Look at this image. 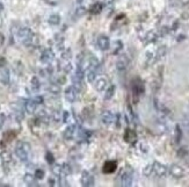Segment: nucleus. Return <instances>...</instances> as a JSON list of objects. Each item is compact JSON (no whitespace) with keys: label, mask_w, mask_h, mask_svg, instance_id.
<instances>
[{"label":"nucleus","mask_w":189,"mask_h":187,"mask_svg":"<svg viewBox=\"0 0 189 187\" xmlns=\"http://www.w3.org/2000/svg\"><path fill=\"white\" fill-rule=\"evenodd\" d=\"M1 159L4 163H9L12 160V156L8 151H4V152H1Z\"/></svg>","instance_id":"20"},{"label":"nucleus","mask_w":189,"mask_h":187,"mask_svg":"<svg viewBox=\"0 0 189 187\" xmlns=\"http://www.w3.org/2000/svg\"><path fill=\"white\" fill-rule=\"evenodd\" d=\"M80 181H81V184H82V186H93V185H94V179H93V177L88 173L87 171H84V172H82Z\"/></svg>","instance_id":"4"},{"label":"nucleus","mask_w":189,"mask_h":187,"mask_svg":"<svg viewBox=\"0 0 189 187\" xmlns=\"http://www.w3.org/2000/svg\"><path fill=\"white\" fill-rule=\"evenodd\" d=\"M0 7H1V6H0ZM0 9H1V8H0Z\"/></svg>","instance_id":"36"},{"label":"nucleus","mask_w":189,"mask_h":187,"mask_svg":"<svg viewBox=\"0 0 189 187\" xmlns=\"http://www.w3.org/2000/svg\"><path fill=\"white\" fill-rule=\"evenodd\" d=\"M30 152V145L27 142H19L15 147V155L16 157L22 161H27L28 156Z\"/></svg>","instance_id":"1"},{"label":"nucleus","mask_w":189,"mask_h":187,"mask_svg":"<svg viewBox=\"0 0 189 187\" xmlns=\"http://www.w3.org/2000/svg\"><path fill=\"white\" fill-rule=\"evenodd\" d=\"M76 133V126H68V128L65 129V131H64V137L66 138V140H70V138H72V136L74 135Z\"/></svg>","instance_id":"13"},{"label":"nucleus","mask_w":189,"mask_h":187,"mask_svg":"<svg viewBox=\"0 0 189 187\" xmlns=\"http://www.w3.org/2000/svg\"><path fill=\"white\" fill-rule=\"evenodd\" d=\"M113 1H114V0H106L107 4H110V2H113Z\"/></svg>","instance_id":"34"},{"label":"nucleus","mask_w":189,"mask_h":187,"mask_svg":"<svg viewBox=\"0 0 189 187\" xmlns=\"http://www.w3.org/2000/svg\"><path fill=\"white\" fill-rule=\"evenodd\" d=\"M52 173H54L55 175H62V174H63L62 165H58V164H54V166H52Z\"/></svg>","instance_id":"22"},{"label":"nucleus","mask_w":189,"mask_h":187,"mask_svg":"<svg viewBox=\"0 0 189 187\" xmlns=\"http://www.w3.org/2000/svg\"><path fill=\"white\" fill-rule=\"evenodd\" d=\"M126 66H128V61H126L124 57L120 58V59L117 61V63H116L117 70H124V69H126Z\"/></svg>","instance_id":"15"},{"label":"nucleus","mask_w":189,"mask_h":187,"mask_svg":"<svg viewBox=\"0 0 189 187\" xmlns=\"http://www.w3.org/2000/svg\"><path fill=\"white\" fill-rule=\"evenodd\" d=\"M35 179H36V177H35V174H30V173H27L25 177H23V180H25V183L29 185V186H36V181H35Z\"/></svg>","instance_id":"12"},{"label":"nucleus","mask_w":189,"mask_h":187,"mask_svg":"<svg viewBox=\"0 0 189 187\" xmlns=\"http://www.w3.org/2000/svg\"><path fill=\"white\" fill-rule=\"evenodd\" d=\"M156 169H157V172H158V174H164V173H165V171H166L164 166H161V165H158V164H157Z\"/></svg>","instance_id":"28"},{"label":"nucleus","mask_w":189,"mask_h":187,"mask_svg":"<svg viewBox=\"0 0 189 187\" xmlns=\"http://www.w3.org/2000/svg\"><path fill=\"white\" fill-rule=\"evenodd\" d=\"M54 51L52 50H50V49H47V50H44L43 53H42V56H41V61L43 62V63H50L52 59H54Z\"/></svg>","instance_id":"8"},{"label":"nucleus","mask_w":189,"mask_h":187,"mask_svg":"<svg viewBox=\"0 0 189 187\" xmlns=\"http://www.w3.org/2000/svg\"><path fill=\"white\" fill-rule=\"evenodd\" d=\"M48 90L54 94H59V92H60V87H59L57 84H54V83L48 86Z\"/></svg>","instance_id":"19"},{"label":"nucleus","mask_w":189,"mask_h":187,"mask_svg":"<svg viewBox=\"0 0 189 187\" xmlns=\"http://www.w3.org/2000/svg\"><path fill=\"white\" fill-rule=\"evenodd\" d=\"M19 40L21 43H23L25 45H29L33 40V31L29 28H22L19 31Z\"/></svg>","instance_id":"2"},{"label":"nucleus","mask_w":189,"mask_h":187,"mask_svg":"<svg viewBox=\"0 0 189 187\" xmlns=\"http://www.w3.org/2000/svg\"><path fill=\"white\" fill-rule=\"evenodd\" d=\"M122 186H131V177L130 174L125 173L122 178Z\"/></svg>","instance_id":"18"},{"label":"nucleus","mask_w":189,"mask_h":187,"mask_svg":"<svg viewBox=\"0 0 189 187\" xmlns=\"http://www.w3.org/2000/svg\"><path fill=\"white\" fill-rule=\"evenodd\" d=\"M116 161H107L103 166V172L105 173H111L116 170Z\"/></svg>","instance_id":"11"},{"label":"nucleus","mask_w":189,"mask_h":187,"mask_svg":"<svg viewBox=\"0 0 189 187\" xmlns=\"http://www.w3.org/2000/svg\"><path fill=\"white\" fill-rule=\"evenodd\" d=\"M52 120H55V121L62 120V116H60V114H59L58 112H55L54 114H52Z\"/></svg>","instance_id":"30"},{"label":"nucleus","mask_w":189,"mask_h":187,"mask_svg":"<svg viewBox=\"0 0 189 187\" xmlns=\"http://www.w3.org/2000/svg\"><path fill=\"white\" fill-rule=\"evenodd\" d=\"M114 92H115V87L114 86H110L107 92H106V95H105V99H110L113 95H114Z\"/></svg>","instance_id":"23"},{"label":"nucleus","mask_w":189,"mask_h":187,"mask_svg":"<svg viewBox=\"0 0 189 187\" xmlns=\"http://www.w3.org/2000/svg\"><path fill=\"white\" fill-rule=\"evenodd\" d=\"M4 122H5V115L0 114V129H1V127L4 126Z\"/></svg>","instance_id":"32"},{"label":"nucleus","mask_w":189,"mask_h":187,"mask_svg":"<svg viewBox=\"0 0 189 187\" xmlns=\"http://www.w3.org/2000/svg\"><path fill=\"white\" fill-rule=\"evenodd\" d=\"M11 80V76H9V71L6 69H0V83L4 85H7Z\"/></svg>","instance_id":"9"},{"label":"nucleus","mask_w":189,"mask_h":187,"mask_svg":"<svg viewBox=\"0 0 189 187\" xmlns=\"http://www.w3.org/2000/svg\"><path fill=\"white\" fill-rule=\"evenodd\" d=\"M81 1H82V0H78V2H81Z\"/></svg>","instance_id":"35"},{"label":"nucleus","mask_w":189,"mask_h":187,"mask_svg":"<svg viewBox=\"0 0 189 187\" xmlns=\"http://www.w3.org/2000/svg\"><path fill=\"white\" fill-rule=\"evenodd\" d=\"M41 87V83L37 77H33L31 78V90L33 91H39Z\"/></svg>","instance_id":"16"},{"label":"nucleus","mask_w":189,"mask_h":187,"mask_svg":"<svg viewBox=\"0 0 189 187\" xmlns=\"http://www.w3.org/2000/svg\"><path fill=\"white\" fill-rule=\"evenodd\" d=\"M93 84H94L96 91H103L106 88V86H107V80L105 79L103 77H99V78L95 79Z\"/></svg>","instance_id":"6"},{"label":"nucleus","mask_w":189,"mask_h":187,"mask_svg":"<svg viewBox=\"0 0 189 187\" xmlns=\"http://www.w3.org/2000/svg\"><path fill=\"white\" fill-rule=\"evenodd\" d=\"M34 174H35L36 179H43V178H44V171H43V170H40V169H37Z\"/></svg>","instance_id":"27"},{"label":"nucleus","mask_w":189,"mask_h":187,"mask_svg":"<svg viewBox=\"0 0 189 187\" xmlns=\"http://www.w3.org/2000/svg\"><path fill=\"white\" fill-rule=\"evenodd\" d=\"M59 21H60V19H59V16H58V15H52V16H50V19H49V22H50V23H52V25H57V23H59Z\"/></svg>","instance_id":"26"},{"label":"nucleus","mask_w":189,"mask_h":187,"mask_svg":"<svg viewBox=\"0 0 189 187\" xmlns=\"http://www.w3.org/2000/svg\"><path fill=\"white\" fill-rule=\"evenodd\" d=\"M101 9H102V5L101 4H95L93 6V9H91V12L93 14H97L99 12H101Z\"/></svg>","instance_id":"24"},{"label":"nucleus","mask_w":189,"mask_h":187,"mask_svg":"<svg viewBox=\"0 0 189 187\" xmlns=\"http://www.w3.org/2000/svg\"><path fill=\"white\" fill-rule=\"evenodd\" d=\"M70 53H71V51H70V50H66L65 53H63V58H64V59H68V58H70Z\"/></svg>","instance_id":"31"},{"label":"nucleus","mask_w":189,"mask_h":187,"mask_svg":"<svg viewBox=\"0 0 189 187\" xmlns=\"http://www.w3.org/2000/svg\"><path fill=\"white\" fill-rule=\"evenodd\" d=\"M97 47L101 49V50H107L110 47V41L107 36L105 35H101L97 37Z\"/></svg>","instance_id":"5"},{"label":"nucleus","mask_w":189,"mask_h":187,"mask_svg":"<svg viewBox=\"0 0 189 187\" xmlns=\"http://www.w3.org/2000/svg\"><path fill=\"white\" fill-rule=\"evenodd\" d=\"M77 88L74 86H70L65 90V99L68 102H74L77 99Z\"/></svg>","instance_id":"3"},{"label":"nucleus","mask_w":189,"mask_h":187,"mask_svg":"<svg viewBox=\"0 0 189 187\" xmlns=\"http://www.w3.org/2000/svg\"><path fill=\"white\" fill-rule=\"evenodd\" d=\"M47 161H48L49 164H51V165L54 164V157H52V155H51L50 152L47 153Z\"/></svg>","instance_id":"29"},{"label":"nucleus","mask_w":189,"mask_h":187,"mask_svg":"<svg viewBox=\"0 0 189 187\" xmlns=\"http://www.w3.org/2000/svg\"><path fill=\"white\" fill-rule=\"evenodd\" d=\"M101 120H102V122H103L105 124H110V123H113V122H114V115H113V113H111V112L106 110V112H103V113H102Z\"/></svg>","instance_id":"10"},{"label":"nucleus","mask_w":189,"mask_h":187,"mask_svg":"<svg viewBox=\"0 0 189 187\" xmlns=\"http://www.w3.org/2000/svg\"><path fill=\"white\" fill-rule=\"evenodd\" d=\"M36 107H37V102L33 99V100H27L26 104H25V109L28 114H34L35 110H36Z\"/></svg>","instance_id":"7"},{"label":"nucleus","mask_w":189,"mask_h":187,"mask_svg":"<svg viewBox=\"0 0 189 187\" xmlns=\"http://www.w3.org/2000/svg\"><path fill=\"white\" fill-rule=\"evenodd\" d=\"M86 75H87V80H88L89 83H94L95 79H96L95 70H91V69H88V70H87V72H86Z\"/></svg>","instance_id":"17"},{"label":"nucleus","mask_w":189,"mask_h":187,"mask_svg":"<svg viewBox=\"0 0 189 187\" xmlns=\"http://www.w3.org/2000/svg\"><path fill=\"white\" fill-rule=\"evenodd\" d=\"M125 141H128V142H132L134 141V138H136V134L135 131H132V130H126V133H125Z\"/></svg>","instance_id":"21"},{"label":"nucleus","mask_w":189,"mask_h":187,"mask_svg":"<svg viewBox=\"0 0 189 187\" xmlns=\"http://www.w3.org/2000/svg\"><path fill=\"white\" fill-rule=\"evenodd\" d=\"M34 100H35L37 104H42V102H43V98H42V96H36Z\"/></svg>","instance_id":"33"},{"label":"nucleus","mask_w":189,"mask_h":187,"mask_svg":"<svg viewBox=\"0 0 189 187\" xmlns=\"http://www.w3.org/2000/svg\"><path fill=\"white\" fill-rule=\"evenodd\" d=\"M99 65H100V62H99L95 57H91V58H89V61H88V69L96 71V69L99 67Z\"/></svg>","instance_id":"14"},{"label":"nucleus","mask_w":189,"mask_h":187,"mask_svg":"<svg viewBox=\"0 0 189 187\" xmlns=\"http://www.w3.org/2000/svg\"><path fill=\"white\" fill-rule=\"evenodd\" d=\"M62 170H63V174H65V175H68V174L71 173V166L68 164L62 165Z\"/></svg>","instance_id":"25"}]
</instances>
